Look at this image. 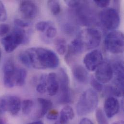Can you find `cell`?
I'll return each mask as SVG.
<instances>
[{"instance_id": "ac0fdd59", "label": "cell", "mask_w": 124, "mask_h": 124, "mask_svg": "<svg viewBox=\"0 0 124 124\" xmlns=\"http://www.w3.org/2000/svg\"><path fill=\"white\" fill-rule=\"evenodd\" d=\"M75 79L79 83L86 84L89 80V74L85 67L80 65H74L72 69Z\"/></svg>"}, {"instance_id": "7bdbcfd3", "label": "cell", "mask_w": 124, "mask_h": 124, "mask_svg": "<svg viewBox=\"0 0 124 124\" xmlns=\"http://www.w3.org/2000/svg\"><path fill=\"white\" fill-rule=\"evenodd\" d=\"M55 124H61V123H60V122H59V121H58V122H56V123H55Z\"/></svg>"}, {"instance_id": "4fadbf2b", "label": "cell", "mask_w": 124, "mask_h": 124, "mask_svg": "<svg viewBox=\"0 0 124 124\" xmlns=\"http://www.w3.org/2000/svg\"><path fill=\"white\" fill-rule=\"evenodd\" d=\"M84 48L82 41L78 37L73 40L68 47L67 54L65 57V62L67 64L70 63L75 56L83 52Z\"/></svg>"}, {"instance_id": "2e32d148", "label": "cell", "mask_w": 124, "mask_h": 124, "mask_svg": "<svg viewBox=\"0 0 124 124\" xmlns=\"http://www.w3.org/2000/svg\"><path fill=\"white\" fill-rule=\"evenodd\" d=\"M47 91L51 96L56 95L59 89L58 77L55 73L51 72L47 75L46 78Z\"/></svg>"}, {"instance_id": "d590c367", "label": "cell", "mask_w": 124, "mask_h": 124, "mask_svg": "<svg viewBox=\"0 0 124 124\" xmlns=\"http://www.w3.org/2000/svg\"><path fill=\"white\" fill-rule=\"evenodd\" d=\"M59 116L58 112L56 110H51L47 114L46 117L50 120H57Z\"/></svg>"}, {"instance_id": "836d02e7", "label": "cell", "mask_w": 124, "mask_h": 124, "mask_svg": "<svg viewBox=\"0 0 124 124\" xmlns=\"http://www.w3.org/2000/svg\"><path fill=\"white\" fill-rule=\"evenodd\" d=\"M14 24L16 25V27L19 28H24L28 27L31 25L30 22H26L23 20L20 19H16L14 20Z\"/></svg>"}, {"instance_id": "e0dca14e", "label": "cell", "mask_w": 124, "mask_h": 124, "mask_svg": "<svg viewBox=\"0 0 124 124\" xmlns=\"http://www.w3.org/2000/svg\"><path fill=\"white\" fill-rule=\"evenodd\" d=\"M6 99L7 112L13 116H16L21 107L20 98L14 95H7Z\"/></svg>"}, {"instance_id": "ee69618b", "label": "cell", "mask_w": 124, "mask_h": 124, "mask_svg": "<svg viewBox=\"0 0 124 124\" xmlns=\"http://www.w3.org/2000/svg\"><path fill=\"white\" fill-rule=\"evenodd\" d=\"M1 51L0 49V58H1Z\"/></svg>"}, {"instance_id": "5b68a950", "label": "cell", "mask_w": 124, "mask_h": 124, "mask_svg": "<svg viewBox=\"0 0 124 124\" xmlns=\"http://www.w3.org/2000/svg\"><path fill=\"white\" fill-rule=\"evenodd\" d=\"M99 17L103 26L108 30H115L120 25L119 14L114 8H107L103 9L99 13Z\"/></svg>"}, {"instance_id": "7a4b0ae2", "label": "cell", "mask_w": 124, "mask_h": 124, "mask_svg": "<svg viewBox=\"0 0 124 124\" xmlns=\"http://www.w3.org/2000/svg\"><path fill=\"white\" fill-rule=\"evenodd\" d=\"M99 98L96 91L89 88L81 95L76 105V111L78 116H84L93 112L97 107Z\"/></svg>"}, {"instance_id": "9c48e42d", "label": "cell", "mask_w": 124, "mask_h": 124, "mask_svg": "<svg viewBox=\"0 0 124 124\" xmlns=\"http://www.w3.org/2000/svg\"><path fill=\"white\" fill-rule=\"evenodd\" d=\"M59 88H60V95L59 102L62 104H67L71 101V95L69 87V79L65 70L61 68L58 74Z\"/></svg>"}, {"instance_id": "74e56055", "label": "cell", "mask_w": 124, "mask_h": 124, "mask_svg": "<svg viewBox=\"0 0 124 124\" xmlns=\"http://www.w3.org/2000/svg\"><path fill=\"white\" fill-rule=\"evenodd\" d=\"M65 2L68 6L71 8H76L81 3V1L80 0H65Z\"/></svg>"}, {"instance_id": "ab89813d", "label": "cell", "mask_w": 124, "mask_h": 124, "mask_svg": "<svg viewBox=\"0 0 124 124\" xmlns=\"http://www.w3.org/2000/svg\"><path fill=\"white\" fill-rule=\"evenodd\" d=\"M112 124H124V122L122 120H119V121H116L114 123H113Z\"/></svg>"}, {"instance_id": "f546056e", "label": "cell", "mask_w": 124, "mask_h": 124, "mask_svg": "<svg viewBox=\"0 0 124 124\" xmlns=\"http://www.w3.org/2000/svg\"><path fill=\"white\" fill-rule=\"evenodd\" d=\"M6 112L7 110V100L6 96L0 97V115L3 114Z\"/></svg>"}, {"instance_id": "6da1fadb", "label": "cell", "mask_w": 124, "mask_h": 124, "mask_svg": "<svg viewBox=\"0 0 124 124\" xmlns=\"http://www.w3.org/2000/svg\"><path fill=\"white\" fill-rule=\"evenodd\" d=\"M29 59L30 67L44 70L55 69L59 65L60 60L51 50L40 47L30 48L25 51Z\"/></svg>"}, {"instance_id": "f1b7e54d", "label": "cell", "mask_w": 124, "mask_h": 124, "mask_svg": "<svg viewBox=\"0 0 124 124\" xmlns=\"http://www.w3.org/2000/svg\"><path fill=\"white\" fill-rule=\"evenodd\" d=\"M91 85L92 86L95 91L99 92H101L103 89V85L101 83L98 81L95 78L92 77L90 81Z\"/></svg>"}, {"instance_id": "d4e9b609", "label": "cell", "mask_w": 124, "mask_h": 124, "mask_svg": "<svg viewBox=\"0 0 124 124\" xmlns=\"http://www.w3.org/2000/svg\"><path fill=\"white\" fill-rule=\"evenodd\" d=\"M105 92L107 94L113 95L117 97L122 96L124 94V92L121 91L117 86L111 85H108L105 88Z\"/></svg>"}, {"instance_id": "8d00e7d4", "label": "cell", "mask_w": 124, "mask_h": 124, "mask_svg": "<svg viewBox=\"0 0 124 124\" xmlns=\"http://www.w3.org/2000/svg\"><path fill=\"white\" fill-rule=\"evenodd\" d=\"M93 1L98 6L101 8H105L108 6L110 3V0H94Z\"/></svg>"}, {"instance_id": "5bb4252c", "label": "cell", "mask_w": 124, "mask_h": 124, "mask_svg": "<svg viewBox=\"0 0 124 124\" xmlns=\"http://www.w3.org/2000/svg\"><path fill=\"white\" fill-rule=\"evenodd\" d=\"M113 74L115 75V86L124 92V64L122 62L117 61L112 66Z\"/></svg>"}, {"instance_id": "7402d4cb", "label": "cell", "mask_w": 124, "mask_h": 124, "mask_svg": "<svg viewBox=\"0 0 124 124\" xmlns=\"http://www.w3.org/2000/svg\"><path fill=\"white\" fill-rule=\"evenodd\" d=\"M46 78V75H42L40 77V83L36 86V91L40 94H44L47 91Z\"/></svg>"}, {"instance_id": "ffe728a7", "label": "cell", "mask_w": 124, "mask_h": 124, "mask_svg": "<svg viewBox=\"0 0 124 124\" xmlns=\"http://www.w3.org/2000/svg\"><path fill=\"white\" fill-rule=\"evenodd\" d=\"M74 116L73 109L70 106H66L61 112L59 122L62 124H66L72 120Z\"/></svg>"}, {"instance_id": "4316f807", "label": "cell", "mask_w": 124, "mask_h": 124, "mask_svg": "<svg viewBox=\"0 0 124 124\" xmlns=\"http://www.w3.org/2000/svg\"><path fill=\"white\" fill-rule=\"evenodd\" d=\"M27 72L26 70L23 68H20L19 76L16 84V86H21L23 85L25 83Z\"/></svg>"}, {"instance_id": "8992f818", "label": "cell", "mask_w": 124, "mask_h": 124, "mask_svg": "<svg viewBox=\"0 0 124 124\" xmlns=\"http://www.w3.org/2000/svg\"><path fill=\"white\" fill-rule=\"evenodd\" d=\"M75 12L77 22L83 26L91 25L96 20L94 11L85 1H81L80 4L76 8Z\"/></svg>"}, {"instance_id": "1f68e13d", "label": "cell", "mask_w": 124, "mask_h": 124, "mask_svg": "<svg viewBox=\"0 0 124 124\" xmlns=\"http://www.w3.org/2000/svg\"><path fill=\"white\" fill-rule=\"evenodd\" d=\"M7 15L6 10L1 1H0V22L5 21L7 19Z\"/></svg>"}, {"instance_id": "484cf974", "label": "cell", "mask_w": 124, "mask_h": 124, "mask_svg": "<svg viewBox=\"0 0 124 124\" xmlns=\"http://www.w3.org/2000/svg\"><path fill=\"white\" fill-rule=\"evenodd\" d=\"M96 117L98 124H109V122L104 112L101 109L97 110Z\"/></svg>"}, {"instance_id": "60d3db41", "label": "cell", "mask_w": 124, "mask_h": 124, "mask_svg": "<svg viewBox=\"0 0 124 124\" xmlns=\"http://www.w3.org/2000/svg\"><path fill=\"white\" fill-rule=\"evenodd\" d=\"M28 124H44V123L42 121H37L33 122H32V123H31Z\"/></svg>"}, {"instance_id": "3957f363", "label": "cell", "mask_w": 124, "mask_h": 124, "mask_svg": "<svg viewBox=\"0 0 124 124\" xmlns=\"http://www.w3.org/2000/svg\"><path fill=\"white\" fill-rule=\"evenodd\" d=\"M25 31L22 28L16 27L9 34L1 40V43L7 53L13 52L19 45L26 43L28 40Z\"/></svg>"}, {"instance_id": "ba28073f", "label": "cell", "mask_w": 124, "mask_h": 124, "mask_svg": "<svg viewBox=\"0 0 124 124\" xmlns=\"http://www.w3.org/2000/svg\"><path fill=\"white\" fill-rule=\"evenodd\" d=\"M20 68L16 66L11 60L6 61L3 66V82L8 88H12L16 85L19 76Z\"/></svg>"}, {"instance_id": "d6986e66", "label": "cell", "mask_w": 124, "mask_h": 124, "mask_svg": "<svg viewBox=\"0 0 124 124\" xmlns=\"http://www.w3.org/2000/svg\"><path fill=\"white\" fill-rule=\"evenodd\" d=\"M37 100L40 104V110L37 113V116L40 118L45 116L52 108L53 103L51 101L43 98H38Z\"/></svg>"}, {"instance_id": "30bf717a", "label": "cell", "mask_w": 124, "mask_h": 124, "mask_svg": "<svg viewBox=\"0 0 124 124\" xmlns=\"http://www.w3.org/2000/svg\"><path fill=\"white\" fill-rule=\"evenodd\" d=\"M113 75L112 66L107 62H102L96 70L95 78L101 83H108L111 80Z\"/></svg>"}, {"instance_id": "83f0119b", "label": "cell", "mask_w": 124, "mask_h": 124, "mask_svg": "<svg viewBox=\"0 0 124 124\" xmlns=\"http://www.w3.org/2000/svg\"><path fill=\"white\" fill-rule=\"evenodd\" d=\"M50 26L51 23L49 21H40L36 24L35 28L39 31L44 32Z\"/></svg>"}, {"instance_id": "52a82bcc", "label": "cell", "mask_w": 124, "mask_h": 124, "mask_svg": "<svg viewBox=\"0 0 124 124\" xmlns=\"http://www.w3.org/2000/svg\"><path fill=\"white\" fill-rule=\"evenodd\" d=\"M78 37L87 50L98 47L101 42V34L100 31L94 28H88L82 31Z\"/></svg>"}, {"instance_id": "e575fe53", "label": "cell", "mask_w": 124, "mask_h": 124, "mask_svg": "<svg viewBox=\"0 0 124 124\" xmlns=\"http://www.w3.org/2000/svg\"><path fill=\"white\" fill-rule=\"evenodd\" d=\"M10 29L9 25L6 24H0V36H4L6 35Z\"/></svg>"}, {"instance_id": "8fae6325", "label": "cell", "mask_w": 124, "mask_h": 124, "mask_svg": "<svg viewBox=\"0 0 124 124\" xmlns=\"http://www.w3.org/2000/svg\"><path fill=\"white\" fill-rule=\"evenodd\" d=\"M103 62V56L99 50H94L88 53L84 57L83 62L86 70L93 71Z\"/></svg>"}, {"instance_id": "9a60e30c", "label": "cell", "mask_w": 124, "mask_h": 124, "mask_svg": "<svg viewBox=\"0 0 124 124\" xmlns=\"http://www.w3.org/2000/svg\"><path fill=\"white\" fill-rule=\"evenodd\" d=\"M104 109L106 116L109 118H112L119 112V102L116 98L110 97L107 98L105 101Z\"/></svg>"}, {"instance_id": "d6a6232c", "label": "cell", "mask_w": 124, "mask_h": 124, "mask_svg": "<svg viewBox=\"0 0 124 124\" xmlns=\"http://www.w3.org/2000/svg\"><path fill=\"white\" fill-rule=\"evenodd\" d=\"M18 59L19 61L23 65L28 67H30L29 61L25 51H23L19 54Z\"/></svg>"}, {"instance_id": "4dcf8cb0", "label": "cell", "mask_w": 124, "mask_h": 124, "mask_svg": "<svg viewBox=\"0 0 124 124\" xmlns=\"http://www.w3.org/2000/svg\"><path fill=\"white\" fill-rule=\"evenodd\" d=\"M57 34V31L56 28L51 25L46 30V36L48 38H54Z\"/></svg>"}, {"instance_id": "7c38bea8", "label": "cell", "mask_w": 124, "mask_h": 124, "mask_svg": "<svg viewBox=\"0 0 124 124\" xmlns=\"http://www.w3.org/2000/svg\"><path fill=\"white\" fill-rule=\"evenodd\" d=\"M19 11L23 17L27 19H33L38 14L37 4L31 0H22L19 3Z\"/></svg>"}, {"instance_id": "44dd1931", "label": "cell", "mask_w": 124, "mask_h": 124, "mask_svg": "<svg viewBox=\"0 0 124 124\" xmlns=\"http://www.w3.org/2000/svg\"><path fill=\"white\" fill-rule=\"evenodd\" d=\"M47 6L50 11L53 15L57 16L61 11V7L59 1L49 0L47 1Z\"/></svg>"}, {"instance_id": "cb8c5ba5", "label": "cell", "mask_w": 124, "mask_h": 124, "mask_svg": "<svg viewBox=\"0 0 124 124\" xmlns=\"http://www.w3.org/2000/svg\"><path fill=\"white\" fill-rule=\"evenodd\" d=\"M56 48L58 53L61 55H64L67 51L66 42L63 39H58L55 43Z\"/></svg>"}, {"instance_id": "b9f144b4", "label": "cell", "mask_w": 124, "mask_h": 124, "mask_svg": "<svg viewBox=\"0 0 124 124\" xmlns=\"http://www.w3.org/2000/svg\"><path fill=\"white\" fill-rule=\"evenodd\" d=\"M0 124H6L5 121L0 117Z\"/></svg>"}, {"instance_id": "603a6c76", "label": "cell", "mask_w": 124, "mask_h": 124, "mask_svg": "<svg viewBox=\"0 0 124 124\" xmlns=\"http://www.w3.org/2000/svg\"><path fill=\"white\" fill-rule=\"evenodd\" d=\"M34 105L33 101L31 100H25L22 103L21 107L23 114L28 115L31 113Z\"/></svg>"}, {"instance_id": "f35d334b", "label": "cell", "mask_w": 124, "mask_h": 124, "mask_svg": "<svg viewBox=\"0 0 124 124\" xmlns=\"http://www.w3.org/2000/svg\"><path fill=\"white\" fill-rule=\"evenodd\" d=\"M79 124H94V123L89 119L84 118L81 120Z\"/></svg>"}, {"instance_id": "277c9868", "label": "cell", "mask_w": 124, "mask_h": 124, "mask_svg": "<svg viewBox=\"0 0 124 124\" xmlns=\"http://www.w3.org/2000/svg\"><path fill=\"white\" fill-rule=\"evenodd\" d=\"M104 45L107 51L111 53L117 54L123 53L124 37L119 31H113L109 33L104 40Z\"/></svg>"}]
</instances>
